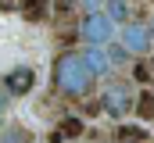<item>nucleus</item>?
Here are the masks:
<instances>
[{"instance_id":"f257e3e1","label":"nucleus","mask_w":154,"mask_h":143,"mask_svg":"<svg viewBox=\"0 0 154 143\" xmlns=\"http://www.w3.org/2000/svg\"><path fill=\"white\" fill-rule=\"evenodd\" d=\"M54 90H57L61 97H72V100L90 97V90H93V75H90V68H86L82 54L65 50V54L54 61Z\"/></svg>"},{"instance_id":"f03ea898","label":"nucleus","mask_w":154,"mask_h":143,"mask_svg":"<svg viewBox=\"0 0 154 143\" xmlns=\"http://www.w3.org/2000/svg\"><path fill=\"white\" fill-rule=\"evenodd\" d=\"M79 36L86 39V47H108L115 39V22L104 14V11H90L79 25Z\"/></svg>"},{"instance_id":"7ed1b4c3","label":"nucleus","mask_w":154,"mask_h":143,"mask_svg":"<svg viewBox=\"0 0 154 143\" xmlns=\"http://www.w3.org/2000/svg\"><path fill=\"white\" fill-rule=\"evenodd\" d=\"M154 36H151V25H140V22H129L125 29H122V47L129 50V54H143V50H151Z\"/></svg>"},{"instance_id":"20e7f679","label":"nucleus","mask_w":154,"mask_h":143,"mask_svg":"<svg viewBox=\"0 0 154 143\" xmlns=\"http://www.w3.org/2000/svg\"><path fill=\"white\" fill-rule=\"evenodd\" d=\"M82 61H86V68H90L93 79H100V75H108V72L115 68V65H111V57H108V47H86Z\"/></svg>"},{"instance_id":"39448f33","label":"nucleus","mask_w":154,"mask_h":143,"mask_svg":"<svg viewBox=\"0 0 154 143\" xmlns=\"http://www.w3.org/2000/svg\"><path fill=\"white\" fill-rule=\"evenodd\" d=\"M32 86H36V72L32 68H14V72H7V79H4L7 93H29Z\"/></svg>"},{"instance_id":"423d86ee","label":"nucleus","mask_w":154,"mask_h":143,"mask_svg":"<svg viewBox=\"0 0 154 143\" xmlns=\"http://www.w3.org/2000/svg\"><path fill=\"white\" fill-rule=\"evenodd\" d=\"M104 107H108L115 118H122V114L133 107V100H129V93H125L122 86H111V90H104Z\"/></svg>"},{"instance_id":"0eeeda50","label":"nucleus","mask_w":154,"mask_h":143,"mask_svg":"<svg viewBox=\"0 0 154 143\" xmlns=\"http://www.w3.org/2000/svg\"><path fill=\"white\" fill-rule=\"evenodd\" d=\"M104 4H108L104 14H108L111 22H125V18H129V4H125V0H104Z\"/></svg>"},{"instance_id":"6e6552de","label":"nucleus","mask_w":154,"mask_h":143,"mask_svg":"<svg viewBox=\"0 0 154 143\" xmlns=\"http://www.w3.org/2000/svg\"><path fill=\"white\" fill-rule=\"evenodd\" d=\"M136 111H140V118H154V93H143L140 104H136Z\"/></svg>"},{"instance_id":"1a4fd4ad","label":"nucleus","mask_w":154,"mask_h":143,"mask_svg":"<svg viewBox=\"0 0 154 143\" xmlns=\"http://www.w3.org/2000/svg\"><path fill=\"white\" fill-rule=\"evenodd\" d=\"M79 132H82V122H79V118L61 122V129H57V136H79Z\"/></svg>"},{"instance_id":"9d476101","label":"nucleus","mask_w":154,"mask_h":143,"mask_svg":"<svg viewBox=\"0 0 154 143\" xmlns=\"http://www.w3.org/2000/svg\"><path fill=\"white\" fill-rule=\"evenodd\" d=\"M25 14L29 18H43L47 14V0H25Z\"/></svg>"},{"instance_id":"9b49d317","label":"nucleus","mask_w":154,"mask_h":143,"mask_svg":"<svg viewBox=\"0 0 154 143\" xmlns=\"http://www.w3.org/2000/svg\"><path fill=\"white\" fill-rule=\"evenodd\" d=\"M118 140L122 143H136V140H143V129H118Z\"/></svg>"},{"instance_id":"f8f14e48","label":"nucleus","mask_w":154,"mask_h":143,"mask_svg":"<svg viewBox=\"0 0 154 143\" xmlns=\"http://www.w3.org/2000/svg\"><path fill=\"white\" fill-rule=\"evenodd\" d=\"M79 4H82V7H86V14H90V11H100V4H104V0H79Z\"/></svg>"},{"instance_id":"ddd939ff","label":"nucleus","mask_w":154,"mask_h":143,"mask_svg":"<svg viewBox=\"0 0 154 143\" xmlns=\"http://www.w3.org/2000/svg\"><path fill=\"white\" fill-rule=\"evenodd\" d=\"M4 111H7V90L0 86V118H4Z\"/></svg>"},{"instance_id":"4468645a","label":"nucleus","mask_w":154,"mask_h":143,"mask_svg":"<svg viewBox=\"0 0 154 143\" xmlns=\"http://www.w3.org/2000/svg\"><path fill=\"white\" fill-rule=\"evenodd\" d=\"M151 36H154V22H151Z\"/></svg>"},{"instance_id":"2eb2a0df","label":"nucleus","mask_w":154,"mask_h":143,"mask_svg":"<svg viewBox=\"0 0 154 143\" xmlns=\"http://www.w3.org/2000/svg\"><path fill=\"white\" fill-rule=\"evenodd\" d=\"M4 4H11V0H4Z\"/></svg>"}]
</instances>
